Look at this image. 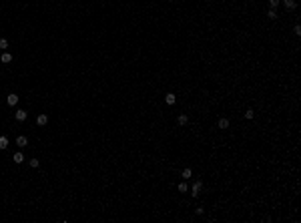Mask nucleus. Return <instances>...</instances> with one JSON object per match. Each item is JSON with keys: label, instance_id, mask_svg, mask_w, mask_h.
<instances>
[{"label": "nucleus", "instance_id": "obj_1", "mask_svg": "<svg viewBox=\"0 0 301 223\" xmlns=\"http://www.w3.org/2000/svg\"><path fill=\"white\" fill-rule=\"evenodd\" d=\"M201 187H203V183H201V181H195V183H193V189H191L193 197H199V191H201Z\"/></svg>", "mask_w": 301, "mask_h": 223}, {"label": "nucleus", "instance_id": "obj_2", "mask_svg": "<svg viewBox=\"0 0 301 223\" xmlns=\"http://www.w3.org/2000/svg\"><path fill=\"white\" fill-rule=\"evenodd\" d=\"M165 103H167V105H175V103H177V94H175V92H167V94H165Z\"/></svg>", "mask_w": 301, "mask_h": 223}, {"label": "nucleus", "instance_id": "obj_3", "mask_svg": "<svg viewBox=\"0 0 301 223\" xmlns=\"http://www.w3.org/2000/svg\"><path fill=\"white\" fill-rule=\"evenodd\" d=\"M6 103H8L10 107H16V103H18V96H16V92H10V94H8V99H6Z\"/></svg>", "mask_w": 301, "mask_h": 223}, {"label": "nucleus", "instance_id": "obj_4", "mask_svg": "<svg viewBox=\"0 0 301 223\" xmlns=\"http://www.w3.org/2000/svg\"><path fill=\"white\" fill-rule=\"evenodd\" d=\"M0 60H2L4 64H8V62H12V54H10V52H2V54H0Z\"/></svg>", "mask_w": 301, "mask_h": 223}, {"label": "nucleus", "instance_id": "obj_5", "mask_svg": "<svg viewBox=\"0 0 301 223\" xmlns=\"http://www.w3.org/2000/svg\"><path fill=\"white\" fill-rule=\"evenodd\" d=\"M16 121H18V123H22V121H26V111H22V109H18V111H16Z\"/></svg>", "mask_w": 301, "mask_h": 223}, {"label": "nucleus", "instance_id": "obj_6", "mask_svg": "<svg viewBox=\"0 0 301 223\" xmlns=\"http://www.w3.org/2000/svg\"><path fill=\"white\" fill-rule=\"evenodd\" d=\"M283 4H285L287 10H295V8H297V2H295V0H283Z\"/></svg>", "mask_w": 301, "mask_h": 223}, {"label": "nucleus", "instance_id": "obj_7", "mask_svg": "<svg viewBox=\"0 0 301 223\" xmlns=\"http://www.w3.org/2000/svg\"><path fill=\"white\" fill-rule=\"evenodd\" d=\"M177 123H179L181 127H185V125L189 123V117H187V115H179V117H177Z\"/></svg>", "mask_w": 301, "mask_h": 223}, {"label": "nucleus", "instance_id": "obj_8", "mask_svg": "<svg viewBox=\"0 0 301 223\" xmlns=\"http://www.w3.org/2000/svg\"><path fill=\"white\" fill-rule=\"evenodd\" d=\"M16 145H18V147H26V145H28V139H26L24 135H20V137L16 139Z\"/></svg>", "mask_w": 301, "mask_h": 223}, {"label": "nucleus", "instance_id": "obj_9", "mask_svg": "<svg viewBox=\"0 0 301 223\" xmlns=\"http://www.w3.org/2000/svg\"><path fill=\"white\" fill-rule=\"evenodd\" d=\"M12 159H14V163H16V165H20V163H24V155H22L20 151H18V153H14V157H12Z\"/></svg>", "mask_w": 301, "mask_h": 223}, {"label": "nucleus", "instance_id": "obj_10", "mask_svg": "<svg viewBox=\"0 0 301 223\" xmlns=\"http://www.w3.org/2000/svg\"><path fill=\"white\" fill-rule=\"evenodd\" d=\"M181 177L185 179V181H187V179H191V177H193V169H189V167H187V169H183V173H181Z\"/></svg>", "mask_w": 301, "mask_h": 223}, {"label": "nucleus", "instance_id": "obj_11", "mask_svg": "<svg viewBox=\"0 0 301 223\" xmlns=\"http://www.w3.org/2000/svg\"><path fill=\"white\" fill-rule=\"evenodd\" d=\"M219 129H229V119L221 117V119H219Z\"/></svg>", "mask_w": 301, "mask_h": 223}, {"label": "nucleus", "instance_id": "obj_12", "mask_svg": "<svg viewBox=\"0 0 301 223\" xmlns=\"http://www.w3.org/2000/svg\"><path fill=\"white\" fill-rule=\"evenodd\" d=\"M36 123H38V125H40V127H44V125H46V123H48V117H46V115H40V117H38V119H36Z\"/></svg>", "mask_w": 301, "mask_h": 223}, {"label": "nucleus", "instance_id": "obj_13", "mask_svg": "<svg viewBox=\"0 0 301 223\" xmlns=\"http://www.w3.org/2000/svg\"><path fill=\"white\" fill-rule=\"evenodd\" d=\"M267 16H269L271 20H277V18H279V14L275 12V8H269V12H267Z\"/></svg>", "mask_w": 301, "mask_h": 223}, {"label": "nucleus", "instance_id": "obj_14", "mask_svg": "<svg viewBox=\"0 0 301 223\" xmlns=\"http://www.w3.org/2000/svg\"><path fill=\"white\" fill-rule=\"evenodd\" d=\"M6 147H8V139H6V137H4V135H0V149H2V151H4V149H6Z\"/></svg>", "mask_w": 301, "mask_h": 223}, {"label": "nucleus", "instance_id": "obj_15", "mask_svg": "<svg viewBox=\"0 0 301 223\" xmlns=\"http://www.w3.org/2000/svg\"><path fill=\"white\" fill-rule=\"evenodd\" d=\"M177 189H179V191H181V193H185V191H187V189H189V187H187V183H185V181H181V183H179V185H177Z\"/></svg>", "mask_w": 301, "mask_h": 223}, {"label": "nucleus", "instance_id": "obj_16", "mask_svg": "<svg viewBox=\"0 0 301 223\" xmlns=\"http://www.w3.org/2000/svg\"><path fill=\"white\" fill-rule=\"evenodd\" d=\"M28 165H30L32 169H36V167L40 165V161H38V159H30V161H28Z\"/></svg>", "mask_w": 301, "mask_h": 223}, {"label": "nucleus", "instance_id": "obj_17", "mask_svg": "<svg viewBox=\"0 0 301 223\" xmlns=\"http://www.w3.org/2000/svg\"><path fill=\"white\" fill-rule=\"evenodd\" d=\"M245 117H247V119H253V117H255L253 109H247V111H245Z\"/></svg>", "mask_w": 301, "mask_h": 223}, {"label": "nucleus", "instance_id": "obj_18", "mask_svg": "<svg viewBox=\"0 0 301 223\" xmlns=\"http://www.w3.org/2000/svg\"><path fill=\"white\" fill-rule=\"evenodd\" d=\"M279 2H281V0H269V6H271V8H277Z\"/></svg>", "mask_w": 301, "mask_h": 223}, {"label": "nucleus", "instance_id": "obj_19", "mask_svg": "<svg viewBox=\"0 0 301 223\" xmlns=\"http://www.w3.org/2000/svg\"><path fill=\"white\" fill-rule=\"evenodd\" d=\"M0 48H8V40L6 38H0Z\"/></svg>", "mask_w": 301, "mask_h": 223}, {"label": "nucleus", "instance_id": "obj_20", "mask_svg": "<svg viewBox=\"0 0 301 223\" xmlns=\"http://www.w3.org/2000/svg\"><path fill=\"white\" fill-rule=\"evenodd\" d=\"M293 32H295L297 36H301V26H299V24H295V26H293Z\"/></svg>", "mask_w": 301, "mask_h": 223}]
</instances>
